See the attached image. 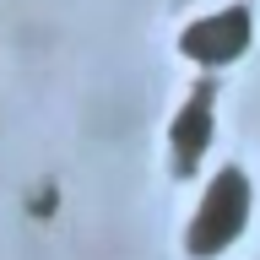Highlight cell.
Returning a JSON list of instances; mask_svg holds the SVG:
<instances>
[{"instance_id": "cell-1", "label": "cell", "mask_w": 260, "mask_h": 260, "mask_svg": "<svg viewBox=\"0 0 260 260\" xmlns=\"http://www.w3.org/2000/svg\"><path fill=\"white\" fill-rule=\"evenodd\" d=\"M244 228H249V179L239 168H222V174H211L206 195H201V206L190 217V233H184V249L195 260H211L233 249L244 239Z\"/></svg>"}, {"instance_id": "cell-2", "label": "cell", "mask_w": 260, "mask_h": 260, "mask_svg": "<svg viewBox=\"0 0 260 260\" xmlns=\"http://www.w3.org/2000/svg\"><path fill=\"white\" fill-rule=\"evenodd\" d=\"M211 130H217V87L201 81L184 103H179L174 125H168V157H174V174L190 179L201 168V157L211 152Z\"/></svg>"}, {"instance_id": "cell-3", "label": "cell", "mask_w": 260, "mask_h": 260, "mask_svg": "<svg viewBox=\"0 0 260 260\" xmlns=\"http://www.w3.org/2000/svg\"><path fill=\"white\" fill-rule=\"evenodd\" d=\"M249 38H255L249 11H244V6H228V11H211V16H201V22H190L184 38H179V49H184L195 65H233L244 49H249Z\"/></svg>"}]
</instances>
